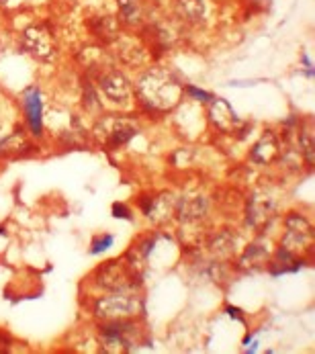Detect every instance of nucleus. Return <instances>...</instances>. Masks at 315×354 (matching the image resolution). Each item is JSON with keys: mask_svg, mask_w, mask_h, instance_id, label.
I'll use <instances>...</instances> for the list:
<instances>
[{"mask_svg": "<svg viewBox=\"0 0 315 354\" xmlns=\"http://www.w3.org/2000/svg\"><path fill=\"white\" fill-rule=\"evenodd\" d=\"M184 87L186 85L174 70L154 66L135 80V94L144 109L152 113H168L182 100Z\"/></svg>", "mask_w": 315, "mask_h": 354, "instance_id": "1", "label": "nucleus"}, {"mask_svg": "<svg viewBox=\"0 0 315 354\" xmlns=\"http://www.w3.org/2000/svg\"><path fill=\"white\" fill-rule=\"evenodd\" d=\"M142 313H144V297L140 289L98 293L90 303V316L94 318V322L140 318Z\"/></svg>", "mask_w": 315, "mask_h": 354, "instance_id": "2", "label": "nucleus"}, {"mask_svg": "<svg viewBox=\"0 0 315 354\" xmlns=\"http://www.w3.org/2000/svg\"><path fill=\"white\" fill-rule=\"evenodd\" d=\"M96 324V340L105 353H131L146 340V328L140 318Z\"/></svg>", "mask_w": 315, "mask_h": 354, "instance_id": "3", "label": "nucleus"}, {"mask_svg": "<svg viewBox=\"0 0 315 354\" xmlns=\"http://www.w3.org/2000/svg\"><path fill=\"white\" fill-rule=\"evenodd\" d=\"M281 199L272 186H256L241 205L243 223L258 236H264L268 228H272L274 219L279 217Z\"/></svg>", "mask_w": 315, "mask_h": 354, "instance_id": "4", "label": "nucleus"}, {"mask_svg": "<svg viewBox=\"0 0 315 354\" xmlns=\"http://www.w3.org/2000/svg\"><path fill=\"white\" fill-rule=\"evenodd\" d=\"M138 133L140 127L135 119L121 113H105L96 119L92 127V137L107 150L125 148Z\"/></svg>", "mask_w": 315, "mask_h": 354, "instance_id": "5", "label": "nucleus"}, {"mask_svg": "<svg viewBox=\"0 0 315 354\" xmlns=\"http://www.w3.org/2000/svg\"><path fill=\"white\" fill-rule=\"evenodd\" d=\"M283 238L279 242V248L299 256L305 261V256H314L315 232L312 221L299 213V211H289L283 219Z\"/></svg>", "mask_w": 315, "mask_h": 354, "instance_id": "6", "label": "nucleus"}, {"mask_svg": "<svg viewBox=\"0 0 315 354\" xmlns=\"http://www.w3.org/2000/svg\"><path fill=\"white\" fill-rule=\"evenodd\" d=\"M88 280L98 293L121 291V289H140V285H142V276H138L129 268L125 258H113V261L98 265L90 272Z\"/></svg>", "mask_w": 315, "mask_h": 354, "instance_id": "7", "label": "nucleus"}, {"mask_svg": "<svg viewBox=\"0 0 315 354\" xmlns=\"http://www.w3.org/2000/svg\"><path fill=\"white\" fill-rule=\"evenodd\" d=\"M23 49L37 62L50 64L58 58V39L54 29L47 23H35L23 31L21 37Z\"/></svg>", "mask_w": 315, "mask_h": 354, "instance_id": "8", "label": "nucleus"}, {"mask_svg": "<svg viewBox=\"0 0 315 354\" xmlns=\"http://www.w3.org/2000/svg\"><path fill=\"white\" fill-rule=\"evenodd\" d=\"M203 244L207 246V252L213 261L228 265V263L236 261V256L239 254L241 236L234 228H221L213 234H207L205 240L201 242V246Z\"/></svg>", "mask_w": 315, "mask_h": 354, "instance_id": "9", "label": "nucleus"}, {"mask_svg": "<svg viewBox=\"0 0 315 354\" xmlns=\"http://www.w3.org/2000/svg\"><path fill=\"white\" fill-rule=\"evenodd\" d=\"M140 209L150 221H154L156 225H164L170 219H174L176 197L170 190H156V192H150V195H142Z\"/></svg>", "mask_w": 315, "mask_h": 354, "instance_id": "10", "label": "nucleus"}, {"mask_svg": "<svg viewBox=\"0 0 315 354\" xmlns=\"http://www.w3.org/2000/svg\"><path fill=\"white\" fill-rule=\"evenodd\" d=\"M98 90L100 94L113 102V104H129L131 96H133V87L127 78V74H123L121 70H107L98 76Z\"/></svg>", "mask_w": 315, "mask_h": 354, "instance_id": "11", "label": "nucleus"}, {"mask_svg": "<svg viewBox=\"0 0 315 354\" xmlns=\"http://www.w3.org/2000/svg\"><path fill=\"white\" fill-rule=\"evenodd\" d=\"M207 109V119L211 123V127L219 133H237L241 129V121L236 115V111L232 109V104L224 98H211Z\"/></svg>", "mask_w": 315, "mask_h": 354, "instance_id": "12", "label": "nucleus"}, {"mask_svg": "<svg viewBox=\"0 0 315 354\" xmlns=\"http://www.w3.org/2000/svg\"><path fill=\"white\" fill-rule=\"evenodd\" d=\"M23 109L31 137H43V96L39 87L23 90Z\"/></svg>", "mask_w": 315, "mask_h": 354, "instance_id": "13", "label": "nucleus"}, {"mask_svg": "<svg viewBox=\"0 0 315 354\" xmlns=\"http://www.w3.org/2000/svg\"><path fill=\"white\" fill-rule=\"evenodd\" d=\"M268 261H270V250H268L266 242L256 240L239 250V254L236 256V270L252 274V272L264 270L268 266Z\"/></svg>", "mask_w": 315, "mask_h": 354, "instance_id": "14", "label": "nucleus"}, {"mask_svg": "<svg viewBox=\"0 0 315 354\" xmlns=\"http://www.w3.org/2000/svg\"><path fill=\"white\" fill-rule=\"evenodd\" d=\"M281 156H283V148L272 129H266L250 150V160L256 166H270L276 160H281Z\"/></svg>", "mask_w": 315, "mask_h": 354, "instance_id": "15", "label": "nucleus"}, {"mask_svg": "<svg viewBox=\"0 0 315 354\" xmlns=\"http://www.w3.org/2000/svg\"><path fill=\"white\" fill-rule=\"evenodd\" d=\"M31 152H33V144L21 131H14L0 140V160H6V162L21 160V158L31 156Z\"/></svg>", "mask_w": 315, "mask_h": 354, "instance_id": "16", "label": "nucleus"}, {"mask_svg": "<svg viewBox=\"0 0 315 354\" xmlns=\"http://www.w3.org/2000/svg\"><path fill=\"white\" fill-rule=\"evenodd\" d=\"M90 29H92V35L98 37L102 43H111V41L119 39V33H121L119 21L111 14H100V16L92 19Z\"/></svg>", "mask_w": 315, "mask_h": 354, "instance_id": "17", "label": "nucleus"}, {"mask_svg": "<svg viewBox=\"0 0 315 354\" xmlns=\"http://www.w3.org/2000/svg\"><path fill=\"white\" fill-rule=\"evenodd\" d=\"M174 10L184 23L197 25L205 16V2L203 0H176Z\"/></svg>", "mask_w": 315, "mask_h": 354, "instance_id": "18", "label": "nucleus"}, {"mask_svg": "<svg viewBox=\"0 0 315 354\" xmlns=\"http://www.w3.org/2000/svg\"><path fill=\"white\" fill-rule=\"evenodd\" d=\"M119 23L135 27L144 21V0H117Z\"/></svg>", "mask_w": 315, "mask_h": 354, "instance_id": "19", "label": "nucleus"}, {"mask_svg": "<svg viewBox=\"0 0 315 354\" xmlns=\"http://www.w3.org/2000/svg\"><path fill=\"white\" fill-rule=\"evenodd\" d=\"M314 131H312V127H303L301 125V129H299V154H301V158L305 160V164L312 168L314 166Z\"/></svg>", "mask_w": 315, "mask_h": 354, "instance_id": "20", "label": "nucleus"}, {"mask_svg": "<svg viewBox=\"0 0 315 354\" xmlns=\"http://www.w3.org/2000/svg\"><path fill=\"white\" fill-rule=\"evenodd\" d=\"M113 242H115V238H113L111 234H96V236L90 240V248H88V252H90L92 256L102 254L105 250H109V248L113 246Z\"/></svg>", "mask_w": 315, "mask_h": 354, "instance_id": "21", "label": "nucleus"}, {"mask_svg": "<svg viewBox=\"0 0 315 354\" xmlns=\"http://www.w3.org/2000/svg\"><path fill=\"white\" fill-rule=\"evenodd\" d=\"M84 104H86V109H88V113L90 111H100V100L96 98V92L90 89H84Z\"/></svg>", "mask_w": 315, "mask_h": 354, "instance_id": "22", "label": "nucleus"}, {"mask_svg": "<svg viewBox=\"0 0 315 354\" xmlns=\"http://www.w3.org/2000/svg\"><path fill=\"white\" fill-rule=\"evenodd\" d=\"M184 94H188V96H193L195 100H201V102H209L213 96L209 94V92H205V90H199V89H195V87H184Z\"/></svg>", "mask_w": 315, "mask_h": 354, "instance_id": "23", "label": "nucleus"}, {"mask_svg": "<svg viewBox=\"0 0 315 354\" xmlns=\"http://www.w3.org/2000/svg\"><path fill=\"white\" fill-rule=\"evenodd\" d=\"M113 215L115 217H123V219H133V215H131V209L127 207V205H119V203H115L113 205Z\"/></svg>", "mask_w": 315, "mask_h": 354, "instance_id": "24", "label": "nucleus"}, {"mask_svg": "<svg viewBox=\"0 0 315 354\" xmlns=\"http://www.w3.org/2000/svg\"><path fill=\"white\" fill-rule=\"evenodd\" d=\"M12 344H14V342L10 340V336L4 334V332H0V353H10V351H14Z\"/></svg>", "mask_w": 315, "mask_h": 354, "instance_id": "25", "label": "nucleus"}, {"mask_svg": "<svg viewBox=\"0 0 315 354\" xmlns=\"http://www.w3.org/2000/svg\"><path fill=\"white\" fill-rule=\"evenodd\" d=\"M14 2H19V0H0V6H2V8H8V6H12Z\"/></svg>", "mask_w": 315, "mask_h": 354, "instance_id": "26", "label": "nucleus"}]
</instances>
